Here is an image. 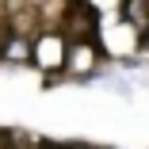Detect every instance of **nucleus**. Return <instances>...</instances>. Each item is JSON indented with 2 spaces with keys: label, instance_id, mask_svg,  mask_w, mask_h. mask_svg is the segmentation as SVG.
Here are the masks:
<instances>
[{
  "label": "nucleus",
  "instance_id": "2",
  "mask_svg": "<svg viewBox=\"0 0 149 149\" xmlns=\"http://www.w3.org/2000/svg\"><path fill=\"white\" fill-rule=\"evenodd\" d=\"M141 42H145V50H149V27H145V38H141Z\"/></svg>",
  "mask_w": 149,
  "mask_h": 149
},
{
  "label": "nucleus",
  "instance_id": "1",
  "mask_svg": "<svg viewBox=\"0 0 149 149\" xmlns=\"http://www.w3.org/2000/svg\"><path fill=\"white\" fill-rule=\"evenodd\" d=\"M126 15L141 27H149V0H126Z\"/></svg>",
  "mask_w": 149,
  "mask_h": 149
}]
</instances>
